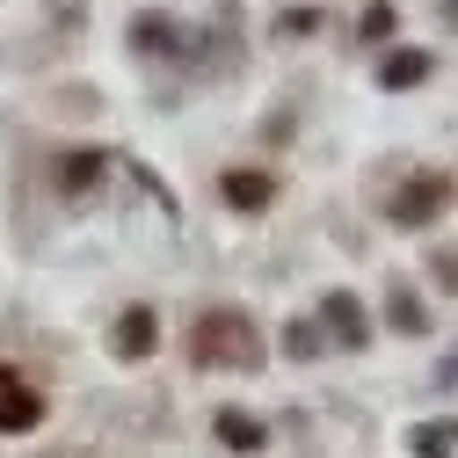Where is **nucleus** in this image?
<instances>
[{"mask_svg": "<svg viewBox=\"0 0 458 458\" xmlns=\"http://www.w3.org/2000/svg\"><path fill=\"white\" fill-rule=\"evenodd\" d=\"M190 364H204V371H255V364H262V335H255V320H248L241 306H211V313H197V327H190Z\"/></svg>", "mask_w": 458, "mask_h": 458, "instance_id": "obj_1", "label": "nucleus"}, {"mask_svg": "<svg viewBox=\"0 0 458 458\" xmlns=\"http://www.w3.org/2000/svg\"><path fill=\"white\" fill-rule=\"evenodd\" d=\"M37 422H44V393L15 364H0V437H30Z\"/></svg>", "mask_w": 458, "mask_h": 458, "instance_id": "obj_2", "label": "nucleus"}, {"mask_svg": "<svg viewBox=\"0 0 458 458\" xmlns=\"http://www.w3.org/2000/svg\"><path fill=\"white\" fill-rule=\"evenodd\" d=\"M320 327L335 335V350H364V342H371V313H364L357 292H327L320 299Z\"/></svg>", "mask_w": 458, "mask_h": 458, "instance_id": "obj_3", "label": "nucleus"}, {"mask_svg": "<svg viewBox=\"0 0 458 458\" xmlns=\"http://www.w3.org/2000/svg\"><path fill=\"white\" fill-rule=\"evenodd\" d=\"M437 211H444V182L437 175H408L393 190V225H429Z\"/></svg>", "mask_w": 458, "mask_h": 458, "instance_id": "obj_4", "label": "nucleus"}, {"mask_svg": "<svg viewBox=\"0 0 458 458\" xmlns=\"http://www.w3.org/2000/svg\"><path fill=\"white\" fill-rule=\"evenodd\" d=\"M218 197L233 204V211H262V204L276 197V175H262V167H225V182H218Z\"/></svg>", "mask_w": 458, "mask_h": 458, "instance_id": "obj_5", "label": "nucleus"}, {"mask_svg": "<svg viewBox=\"0 0 458 458\" xmlns=\"http://www.w3.org/2000/svg\"><path fill=\"white\" fill-rule=\"evenodd\" d=\"M153 350H160V313L153 306L117 313V357H153Z\"/></svg>", "mask_w": 458, "mask_h": 458, "instance_id": "obj_6", "label": "nucleus"}, {"mask_svg": "<svg viewBox=\"0 0 458 458\" xmlns=\"http://www.w3.org/2000/svg\"><path fill=\"white\" fill-rule=\"evenodd\" d=\"M102 167H109V160H102L95 146H81V153H59V190H66V197H95Z\"/></svg>", "mask_w": 458, "mask_h": 458, "instance_id": "obj_7", "label": "nucleus"}, {"mask_svg": "<svg viewBox=\"0 0 458 458\" xmlns=\"http://www.w3.org/2000/svg\"><path fill=\"white\" fill-rule=\"evenodd\" d=\"M429 73H437V59H429V51H408V44H400V51H386L378 88H422Z\"/></svg>", "mask_w": 458, "mask_h": 458, "instance_id": "obj_8", "label": "nucleus"}, {"mask_svg": "<svg viewBox=\"0 0 458 458\" xmlns=\"http://www.w3.org/2000/svg\"><path fill=\"white\" fill-rule=\"evenodd\" d=\"M211 429H218V444H225V451H262V444H269V429H262L255 415H241V408H218V422H211Z\"/></svg>", "mask_w": 458, "mask_h": 458, "instance_id": "obj_9", "label": "nucleus"}, {"mask_svg": "<svg viewBox=\"0 0 458 458\" xmlns=\"http://www.w3.org/2000/svg\"><path fill=\"white\" fill-rule=\"evenodd\" d=\"M131 44H146L153 59H182V30L167 22V15H139L131 22Z\"/></svg>", "mask_w": 458, "mask_h": 458, "instance_id": "obj_10", "label": "nucleus"}, {"mask_svg": "<svg viewBox=\"0 0 458 458\" xmlns=\"http://www.w3.org/2000/svg\"><path fill=\"white\" fill-rule=\"evenodd\" d=\"M408 444H415V458H451L458 451V422H422Z\"/></svg>", "mask_w": 458, "mask_h": 458, "instance_id": "obj_11", "label": "nucleus"}, {"mask_svg": "<svg viewBox=\"0 0 458 458\" xmlns=\"http://www.w3.org/2000/svg\"><path fill=\"white\" fill-rule=\"evenodd\" d=\"M393 327H400V335H422V327H429V313H422V299L408 292V284H393Z\"/></svg>", "mask_w": 458, "mask_h": 458, "instance_id": "obj_12", "label": "nucleus"}, {"mask_svg": "<svg viewBox=\"0 0 458 458\" xmlns=\"http://www.w3.org/2000/svg\"><path fill=\"white\" fill-rule=\"evenodd\" d=\"M320 350H327V342H320L313 320H292V327H284V357H320Z\"/></svg>", "mask_w": 458, "mask_h": 458, "instance_id": "obj_13", "label": "nucleus"}, {"mask_svg": "<svg viewBox=\"0 0 458 458\" xmlns=\"http://www.w3.org/2000/svg\"><path fill=\"white\" fill-rule=\"evenodd\" d=\"M357 37H371V44H378V37H393V8H386V0H371V8L357 15Z\"/></svg>", "mask_w": 458, "mask_h": 458, "instance_id": "obj_14", "label": "nucleus"}, {"mask_svg": "<svg viewBox=\"0 0 458 458\" xmlns=\"http://www.w3.org/2000/svg\"><path fill=\"white\" fill-rule=\"evenodd\" d=\"M276 30H284V37H313V30H320V8H292Z\"/></svg>", "mask_w": 458, "mask_h": 458, "instance_id": "obj_15", "label": "nucleus"}, {"mask_svg": "<svg viewBox=\"0 0 458 458\" xmlns=\"http://www.w3.org/2000/svg\"><path fill=\"white\" fill-rule=\"evenodd\" d=\"M437 276H444V292H458V248H444V255H437Z\"/></svg>", "mask_w": 458, "mask_h": 458, "instance_id": "obj_16", "label": "nucleus"}, {"mask_svg": "<svg viewBox=\"0 0 458 458\" xmlns=\"http://www.w3.org/2000/svg\"><path fill=\"white\" fill-rule=\"evenodd\" d=\"M444 15H451V22H458V0H444Z\"/></svg>", "mask_w": 458, "mask_h": 458, "instance_id": "obj_17", "label": "nucleus"}]
</instances>
